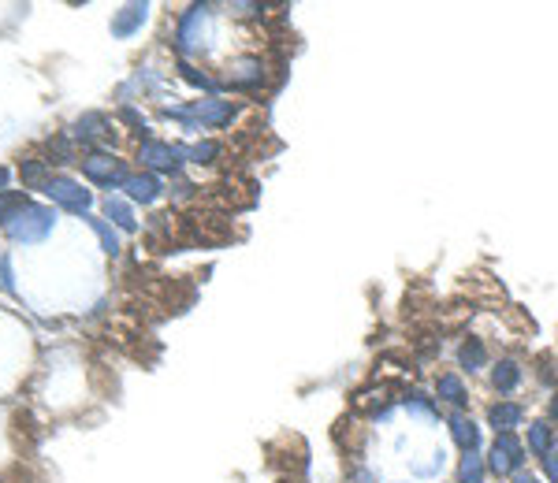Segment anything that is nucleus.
<instances>
[{
	"label": "nucleus",
	"instance_id": "nucleus-5",
	"mask_svg": "<svg viewBox=\"0 0 558 483\" xmlns=\"http://www.w3.org/2000/svg\"><path fill=\"white\" fill-rule=\"evenodd\" d=\"M436 391H439V398H447L451 405H462L465 402V387H462V379H458V376H439Z\"/></svg>",
	"mask_w": 558,
	"mask_h": 483
},
{
	"label": "nucleus",
	"instance_id": "nucleus-2",
	"mask_svg": "<svg viewBox=\"0 0 558 483\" xmlns=\"http://www.w3.org/2000/svg\"><path fill=\"white\" fill-rule=\"evenodd\" d=\"M451 428H454V439H458V442H462V446L469 450V454H473V450H477V442H480V431H477V424H473L469 416H462V413H458V416H451Z\"/></svg>",
	"mask_w": 558,
	"mask_h": 483
},
{
	"label": "nucleus",
	"instance_id": "nucleus-1",
	"mask_svg": "<svg viewBox=\"0 0 558 483\" xmlns=\"http://www.w3.org/2000/svg\"><path fill=\"white\" fill-rule=\"evenodd\" d=\"M521 461H525L521 442L510 435V431H499V435H495V446H491V472H495V476L521 472Z\"/></svg>",
	"mask_w": 558,
	"mask_h": 483
},
{
	"label": "nucleus",
	"instance_id": "nucleus-7",
	"mask_svg": "<svg viewBox=\"0 0 558 483\" xmlns=\"http://www.w3.org/2000/svg\"><path fill=\"white\" fill-rule=\"evenodd\" d=\"M458 479H462V483H484V461L477 457V450L465 454L462 469H458Z\"/></svg>",
	"mask_w": 558,
	"mask_h": 483
},
{
	"label": "nucleus",
	"instance_id": "nucleus-4",
	"mask_svg": "<svg viewBox=\"0 0 558 483\" xmlns=\"http://www.w3.org/2000/svg\"><path fill=\"white\" fill-rule=\"evenodd\" d=\"M521 416H525V413H521V405L502 402V405H495V409L488 413V420L495 424V428H502V431H506V428H517V424H521Z\"/></svg>",
	"mask_w": 558,
	"mask_h": 483
},
{
	"label": "nucleus",
	"instance_id": "nucleus-9",
	"mask_svg": "<svg viewBox=\"0 0 558 483\" xmlns=\"http://www.w3.org/2000/svg\"><path fill=\"white\" fill-rule=\"evenodd\" d=\"M544 465H547V476L558 483V457H551V454H547V457H544Z\"/></svg>",
	"mask_w": 558,
	"mask_h": 483
},
{
	"label": "nucleus",
	"instance_id": "nucleus-3",
	"mask_svg": "<svg viewBox=\"0 0 558 483\" xmlns=\"http://www.w3.org/2000/svg\"><path fill=\"white\" fill-rule=\"evenodd\" d=\"M491 379H495V387H499L502 394H510L517 383H521V368H517L514 361H499L495 372H491Z\"/></svg>",
	"mask_w": 558,
	"mask_h": 483
},
{
	"label": "nucleus",
	"instance_id": "nucleus-6",
	"mask_svg": "<svg viewBox=\"0 0 558 483\" xmlns=\"http://www.w3.org/2000/svg\"><path fill=\"white\" fill-rule=\"evenodd\" d=\"M551 439H554V431L547 424H532L529 428V450H532V454H544L547 457L551 454Z\"/></svg>",
	"mask_w": 558,
	"mask_h": 483
},
{
	"label": "nucleus",
	"instance_id": "nucleus-8",
	"mask_svg": "<svg viewBox=\"0 0 558 483\" xmlns=\"http://www.w3.org/2000/svg\"><path fill=\"white\" fill-rule=\"evenodd\" d=\"M462 364H465L469 372H477L480 364H484V346H480L477 339H469V342L462 346Z\"/></svg>",
	"mask_w": 558,
	"mask_h": 483
},
{
	"label": "nucleus",
	"instance_id": "nucleus-10",
	"mask_svg": "<svg viewBox=\"0 0 558 483\" xmlns=\"http://www.w3.org/2000/svg\"><path fill=\"white\" fill-rule=\"evenodd\" d=\"M514 483H539V479L529 476V472H514Z\"/></svg>",
	"mask_w": 558,
	"mask_h": 483
},
{
	"label": "nucleus",
	"instance_id": "nucleus-11",
	"mask_svg": "<svg viewBox=\"0 0 558 483\" xmlns=\"http://www.w3.org/2000/svg\"><path fill=\"white\" fill-rule=\"evenodd\" d=\"M551 413H554V416H558V398H554V402H551Z\"/></svg>",
	"mask_w": 558,
	"mask_h": 483
}]
</instances>
